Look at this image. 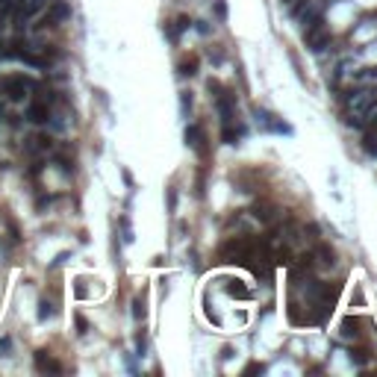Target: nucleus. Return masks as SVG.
Segmentation results:
<instances>
[{"label": "nucleus", "mask_w": 377, "mask_h": 377, "mask_svg": "<svg viewBox=\"0 0 377 377\" xmlns=\"http://www.w3.org/2000/svg\"><path fill=\"white\" fill-rule=\"evenodd\" d=\"M53 313H56V310H53V304H50L47 298H42V304H39V318L45 321V318H50Z\"/></svg>", "instance_id": "obj_16"}, {"label": "nucleus", "mask_w": 377, "mask_h": 377, "mask_svg": "<svg viewBox=\"0 0 377 377\" xmlns=\"http://www.w3.org/2000/svg\"><path fill=\"white\" fill-rule=\"evenodd\" d=\"M174 204H177V195H174V188H168V209H174Z\"/></svg>", "instance_id": "obj_24"}, {"label": "nucleus", "mask_w": 377, "mask_h": 377, "mask_svg": "<svg viewBox=\"0 0 377 377\" xmlns=\"http://www.w3.org/2000/svg\"><path fill=\"white\" fill-rule=\"evenodd\" d=\"M133 307H136L133 315H136V318H144V300H141V298H136V304H133Z\"/></svg>", "instance_id": "obj_19"}, {"label": "nucleus", "mask_w": 377, "mask_h": 377, "mask_svg": "<svg viewBox=\"0 0 377 377\" xmlns=\"http://www.w3.org/2000/svg\"><path fill=\"white\" fill-rule=\"evenodd\" d=\"M224 292H227L230 298H251V289L242 286L239 280H224Z\"/></svg>", "instance_id": "obj_8"}, {"label": "nucleus", "mask_w": 377, "mask_h": 377, "mask_svg": "<svg viewBox=\"0 0 377 377\" xmlns=\"http://www.w3.org/2000/svg\"><path fill=\"white\" fill-rule=\"evenodd\" d=\"M180 106H183V115H188V109H192V92L180 94Z\"/></svg>", "instance_id": "obj_18"}, {"label": "nucleus", "mask_w": 377, "mask_h": 377, "mask_svg": "<svg viewBox=\"0 0 377 377\" xmlns=\"http://www.w3.org/2000/svg\"><path fill=\"white\" fill-rule=\"evenodd\" d=\"M50 103H53V94H45V97H35L27 109V121L30 124H47L50 121Z\"/></svg>", "instance_id": "obj_2"}, {"label": "nucleus", "mask_w": 377, "mask_h": 377, "mask_svg": "<svg viewBox=\"0 0 377 377\" xmlns=\"http://www.w3.org/2000/svg\"><path fill=\"white\" fill-rule=\"evenodd\" d=\"M313 256H318V262H321V266H327V268H330V266H336V253H333V248H330V245H321V242H318Z\"/></svg>", "instance_id": "obj_7"}, {"label": "nucleus", "mask_w": 377, "mask_h": 377, "mask_svg": "<svg viewBox=\"0 0 377 377\" xmlns=\"http://www.w3.org/2000/svg\"><path fill=\"white\" fill-rule=\"evenodd\" d=\"M45 9V0H21V18H32L35 12H42Z\"/></svg>", "instance_id": "obj_9"}, {"label": "nucleus", "mask_w": 377, "mask_h": 377, "mask_svg": "<svg viewBox=\"0 0 377 377\" xmlns=\"http://www.w3.org/2000/svg\"><path fill=\"white\" fill-rule=\"evenodd\" d=\"M195 74H198V59L195 56H188V59L180 62V77H195Z\"/></svg>", "instance_id": "obj_12"}, {"label": "nucleus", "mask_w": 377, "mask_h": 377, "mask_svg": "<svg viewBox=\"0 0 377 377\" xmlns=\"http://www.w3.org/2000/svg\"><path fill=\"white\" fill-rule=\"evenodd\" d=\"M74 292H77V298H86V295H89V289L83 286V280H77V289H74Z\"/></svg>", "instance_id": "obj_23"}, {"label": "nucleus", "mask_w": 377, "mask_h": 377, "mask_svg": "<svg viewBox=\"0 0 377 377\" xmlns=\"http://www.w3.org/2000/svg\"><path fill=\"white\" fill-rule=\"evenodd\" d=\"M362 147H365V154L377 157V130H368L365 139H362Z\"/></svg>", "instance_id": "obj_15"}, {"label": "nucleus", "mask_w": 377, "mask_h": 377, "mask_svg": "<svg viewBox=\"0 0 377 377\" xmlns=\"http://www.w3.org/2000/svg\"><path fill=\"white\" fill-rule=\"evenodd\" d=\"M253 215L259 218V221H274V206H268V204H256V209H253Z\"/></svg>", "instance_id": "obj_13"}, {"label": "nucleus", "mask_w": 377, "mask_h": 377, "mask_svg": "<svg viewBox=\"0 0 377 377\" xmlns=\"http://www.w3.org/2000/svg\"><path fill=\"white\" fill-rule=\"evenodd\" d=\"M53 141H50V136H45V133H39V136H30V147L32 150H47Z\"/></svg>", "instance_id": "obj_14"}, {"label": "nucleus", "mask_w": 377, "mask_h": 377, "mask_svg": "<svg viewBox=\"0 0 377 377\" xmlns=\"http://www.w3.org/2000/svg\"><path fill=\"white\" fill-rule=\"evenodd\" d=\"M56 162L62 165L65 174H74V157H71V150H68V147H62L59 154H56Z\"/></svg>", "instance_id": "obj_11"}, {"label": "nucleus", "mask_w": 377, "mask_h": 377, "mask_svg": "<svg viewBox=\"0 0 377 377\" xmlns=\"http://www.w3.org/2000/svg\"><path fill=\"white\" fill-rule=\"evenodd\" d=\"M215 15H218V21H224V18H227V6H224L221 0H215Z\"/></svg>", "instance_id": "obj_20"}, {"label": "nucleus", "mask_w": 377, "mask_h": 377, "mask_svg": "<svg viewBox=\"0 0 377 377\" xmlns=\"http://www.w3.org/2000/svg\"><path fill=\"white\" fill-rule=\"evenodd\" d=\"M12 348H15L12 336H0V357H9V354H12Z\"/></svg>", "instance_id": "obj_17"}, {"label": "nucleus", "mask_w": 377, "mask_h": 377, "mask_svg": "<svg viewBox=\"0 0 377 377\" xmlns=\"http://www.w3.org/2000/svg\"><path fill=\"white\" fill-rule=\"evenodd\" d=\"M65 18H71V6L68 3H53L50 6V12L42 18V30H47V27H53V24H59V21H65Z\"/></svg>", "instance_id": "obj_4"}, {"label": "nucleus", "mask_w": 377, "mask_h": 377, "mask_svg": "<svg viewBox=\"0 0 377 377\" xmlns=\"http://www.w3.org/2000/svg\"><path fill=\"white\" fill-rule=\"evenodd\" d=\"M342 336H345V339H357V336H360V318L348 315V318L342 321Z\"/></svg>", "instance_id": "obj_10"}, {"label": "nucleus", "mask_w": 377, "mask_h": 377, "mask_svg": "<svg viewBox=\"0 0 377 377\" xmlns=\"http://www.w3.org/2000/svg\"><path fill=\"white\" fill-rule=\"evenodd\" d=\"M32 86L35 83L27 77V74H6V77H0V94H3L6 100H12V103L24 100L32 92Z\"/></svg>", "instance_id": "obj_1"}, {"label": "nucleus", "mask_w": 377, "mask_h": 377, "mask_svg": "<svg viewBox=\"0 0 377 377\" xmlns=\"http://www.w3.org/2000/svg\"><path fill=\"white\" fill-rule=\"evenodd\" d=\"M86 327H89V321H86L83 315H77V333H80V336L86 333Z\"/></svg>", "instance_id": "obj_22"}, {"label": "nucleus", "mask_w": 377, "mask_h": 377, "mask_svg": "<svg viewBox=\"0 0 377 377\" xmlns=\"http://www.w3.org/2000/svg\"><path fill=\"white\" fill-rule=\"evenodd\" d=\"M204 141H206V139H204V127H201V124H188V127H186V144H192L201 157H206V144H204Z\"/></svg>", "instance_id": "obj_5"}, {"label": "nucleus", "mask_w": 377, "mask_h": 377, "mask_svg": "<svg viewBox=\"0 0 377 377\" xmlns=\"http://www.w3.org/2000/svg\"><path fill=\"white\" fill-rule=\"evenodd\" d=\"M304 42H307V47L313 53H321L324 47H330V30L324 24H315V27L304 30Z\"/></svg>", "instance_id": "obj_3"}, {"label": "nucleus", "mask_w": 377, "mask_h": 377, "mask_svg": "<svg viewBox=\"0 0 377 377\" xmlns=\"http://www.w3.org/2000/svg\"><path fill=\"white\" fill-rule=\"evenodd\" d=\"M351 360H354L357 365H365V362H368V357H365V351H354V354H351Z\"/></svg>", "instance_id": "obj_21"}, {"label": "nucleus", "mask_w": 377, "mask_h": 377, "mask_svg": "<svg viewBox=\"0 0 377 377\" xmlns=\"http://www.w3.org/2000/svg\"><path fill=\"white\" fill-rule=\"evenodd\" d=\"M32 362H35V368H39L42 374H59V371H62V365H59V362H56L47 351H35Z\"/></svg>", "instance_id": "obj_6"}]
</instances>
